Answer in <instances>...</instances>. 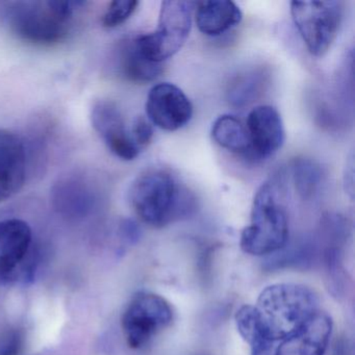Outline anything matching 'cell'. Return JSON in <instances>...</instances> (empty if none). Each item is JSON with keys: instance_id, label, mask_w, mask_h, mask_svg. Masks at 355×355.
Segmentation results:
<instances>
[{"instance_id": "1", "label": "cell", "mask_w": 355, "mask_h": 355, "mask_svg": "<svg viewBox=\"0 0 355 355\" xmlns=\"http://www.w3.org/2000/svg\"><path fill=\"white\" fill-rule=\"evenodd\" d=\"M253 309L266 338L274 345L320 311L319 298L303 284H272L263 288Z\"/></svg>"}, {"instance_id": "16", "label": "cell", "mask_w": 355, "mask_h": 355, "mask_svg": "<svg viewBox=\"0 0 355 355\" xmlns=\"http://www.w3.org/2000/svg\"><path fill=\"white\" fill-rule=\"evenodd\" d=\"M213 140L222 148L234 153H245L251 148L248 132L232 115H222L211 126Z\"/></svg>"}, {"instance_id": "5", "label": "cell", "mask_w": 355, "mask_h": 355, "mask_svg": "<svg viewBox=\"0 0 355 355\" xmlns=\"http://www.w3.org/2000/svg\"><path fill=\"white\" fill-rule=\"evenodd\" d=\"M193 3L180 0L163 1L155 32L134 39L141 53L153 63L162 64L180 51L192 28Z\"/></svg>"}, {"instance_id": "7", "label": "cell", "mask_w": 355, "mask_h": 355, "mask_svg": "<svg viewBox=\"0 0 355 355\" xmlns=\"http://www.w3.org/2000/svg\"><path fill=\"white\" fill-rule=\"evenodd\" d=\"M172 321L173 309L164 297L140 292L132 297L124 311L122 329L128 346L140 349L171 325Z\"/></svg>"}, {"instance_id": "8", "label": "cell", "mask_w": 355, "mask_h": 355, "mask_svg": "<svg viewBox=\"0 0 355 355\" xmlns=\"http://www.w3.org/2000/svg\"><path fill=\"white\" fill-rule=\"evenodd\" d=\"M36 261L30 225L20 219L0 222V279H31Z\"/></svg>"}, {"instance_id": "9", "label": "cell", "mask_w": 355, "mask_h": 355, "mask_svg": "<svg viewBox=\"0 0 355 355\" xmlns=\"http://www.w3.org/2000/svg\"><path fill=\"white\" fill-rule=\"evenodd\" d=\"M149 121L161 130L175 132L184 128L193 116V105L182 89L170 83L155 85L146 99Z\"/></svg>"}, {"instance_id": "14", "label": "cell", "mask_w": 355, "mask_h": 355, "mask_svg": "<svg viewBox=\"0 0 355 355\" xmlns=\"http://www.w3.org/2000/svg\"><path fill=\"white\" fill-rule=\"evenodd\" d=\"M243 14L240 8L228 0H209L197 5L195 20L202 34L217 37L240 24Z\"/></svg>"}, {"instance_id": "19", "label": "cell", "mask_w": 355, "mask_h": 355, "mask_svg": "<svg viewBox=\"0 0 355 355\" xmlns=\"http://www.w3.org/2000/svg\"><path fill=\"white\" fill-rule=\"evenodd\" d=\"M139 3L136 0H115L110 3L103 16V26L107 28H117L130 19L136 12Z\"/></svg>"}, {"instance_id": "11", "label": "cell", "mask_w": 355, "mask_h": 355, "mask_svg": "<svg viewBox=\"0 0 355 355\" xmlns=\"http://www.w3.org/2000/svg\"><path fill=\"white\" fill-rule=\"evenodd\" d=\"M26 145L19 136L0 128V202L12 198L26 180Z\"/></svg>"}, {"instance_id": "10", "label": "cell", "mask_w": 355, "mask_h": 355, "mask_svg": "<svg viewBox=\"0 0 355 355\" xmlns=\"http://www.w3.org/2000/svg\"><path fill=\"white\" fill-rule=\"evenodd\" d=\"M91 121L113 155L123 161H132L138 157L140 148L132 140L123 115L115 103L103 99L96 101L91 110Z\"/></svg>"}, {"instance_id": "2", "label": "cell", "mask_w": 355, "mask_h": 355, "mask_svg": "<svg viewBox=\"0 0 355 355\" xmlns=\"http://www.w3.org/2000/svg\"><path fill=\"white\" fill-rule=\"evenodd\" d=\"M130 201L138 217L153 227H163L192 209V195L169 172L153 170L130 187Z\"/></svg>"}, {"instance_id": "6", "label": "cell", "mask_w": 355, "mask_h": 355, "mask_svg": "<svg viewBox=\"0 0 355 355\" xmlns=\"http://www.w3.org/2000/svg\"><path fill=\"white\" fill-rule=\"evenodd\" d=\"M340 1H293V21L313 57H323L338 36L343 19Z\"/></svg>"}, {"instance_id": "3", "label": "cell", "mask_w": 355, "mask_h": 355, "mask_svg": "<svg viewBox=\"0 0 355 355\" xmlns=\"http://www.w3.org/2000/svg\"><path fill=\"white\" fill-rule=\"evenodd\" d=\"M83 3L72 1H22L9 12L10 28L14 34L40 46H53L71 32L76 10Z\"/></svg>"}, {"instance_id": "17", "label": "cell", "mask_w": 355, "mask_h": 355, "mask_svg": "<svg viewBox=\"0 0 355 355\" xmlns=\"http://www.w3.org/2000/svg\"><path fill=\"white\" fill-rule=\"evenodd\" d=\"M266 74L263 70H250L239 74L228 87V101L234 107H245L263 93Z\"/></svg>"}, {"instance_id": "12", "label": "cell", "mask_w": 355, "mask_h": 355, "mask_svg": "<svg viewBox=\"0 0 355 355\" xmlns=\"http://www.w3.org/2000/svg\"><path fill=\"white\" fill-rule=\"evenodd\" d=\"M331 331V318L323 311H317L280 342L274 355H324Z\"/></svg>"}, {"instance_id": "4", "label": "cell", "mask_w": 355, "mask_h": 355, "mask_svg": "<svg viewBox=\"0 0 355 355\" xmlns=\"http://www.w3.org/2000/svg\"><path fill=\"white\" fill-rule=\"evenodd\" d=\"M274 184L265 182L257 190L251 209V221L241 234L240 245L251 255L272 254L288 242V222Z\"/></svg>"}, {"instance_id": "13", "label": "cell", "mask_w": 355, "mask_h": 355, "mask_svg": "<svg viewBox=\"0 0 355 355\" xmlns=\"http://www.w3.org/2000/svg\"><path fill=\"white\" fill-rule=\"evenodd\" d=\"M247 132L251 148L263 159L275 155L286 141L282 116L270 105H259L249 113Z\"/></svg>"}, {"instance_id": "15", "label": "cell", "mask_w": 355, "mask_h": 355, "mask_svg": "<svg viewBox=\"0 0 355 355\" xmlns=\"http://www.w3.org/2000/svg\"><path fill=\"white\" fill-rule=\"evenodd\" d=\"M117 59L120 74L135 84L153 82L163 72L162 64L149 61L139 51L134 39L123 41L120 44Z\"/></svg>"}, {"instance_id": "21", "label": "cell", "mask_w": 355, "mask_h": 355, "mask_svg": "<svg viewBox=\"0 0 355 355\" xmlns=\"http://www.w3.org/2000/svg\"><path fill=\"white\" fill-rule=\"evenodd\" d=\"M24 347V336L20 331H11L0 342V355H19Z\"/></svg>"}, {"instance_id": "20", "label": "cell", "mask_w": 355, "mask_h": 355, "mask_svg": "<svg viewBox=\"0 0 355 355\" xmlns=\"http://www.w3.org/2000/svg\"><path fill=\"white\" fill-rule=\"evenodd\" d=\"M132 140L136 143L137 146L141 149L148 146L153 138V128L150 122L147 121L142 116H139L132 124Z\"/></svg>"}, {"instance_id": "18", "label": "cell", "mask_w": 355, "mask_h": 355, "mask_svg": "<svg viewBox=\"0 0 355 355\" xmlns=\"http://www.w3.org/2000/svg\"><path fill=\"white\" fill-rule=\"evenodd\" d=\"M295 184L301 196L309 198L317 193L323 172L315 162L309 159H296L293 166Z\"/></svg>"}]
</instances>
